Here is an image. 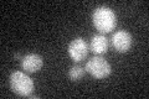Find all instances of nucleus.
Listing matches in <instances>:
<instances>
[{"label":"nucleus","instance_id":"f257e3e1","mask_svg":"<svg viewBox=\"0 0 149 99\" xmlns=\"http://www.w3.org/2000/svg\"><path fill=\"white\" fill-rule=\"evenodd\" d=\"M92 22L100 34H108L117 26V15L108 6H98L92 12Z\"/></svg>","mask_w":149,"mask_h":99},{"label":"nucleus","instance_id":"f03ea898","mask_svg":"<svg viewBox=\"0 0 149 99\" xmlns=\"http://www.w3.org/2000/svg\"><path fill=\"white\" fill-rule=\"evenodd\" d=\"M10 88L20 97H29L34 91V81L25 72L15 71L10 74Z\"/></svg>","mask_w":149,"mask_h":99},{"label":"nucleus","instance_id":"7ed1b4c3","mask_svg":"<svg viewBox=\"0 0 149 99\" xmlns=\"http://www.w3.org/2000/svg\"><path fill=\"white\" fill-rule=\"evenodd\" d=\"M85 69L96 79H103L111 74V64L100 56L88 60L85 66Z\"/></svg>","mask_w":149,"mask_h":99},{"label":"nucleus","instance_id":"20e7f679","mask_svg":"<svg viewBox=\"0 0 149 99\" xmlns=\"http://www.w3.org/2000/svg\"><path fill=\"white\" fill-rule=\"evenodd\" d=\"M67 52L74 62H82L88 55V45L82 37H76L70 42Z\"/></svg>","mask_w":149,"mask_h":99},{"label":"nucleus","instance_id":"39448f33","mask_svg":"<svg viewBox=\"0 0 149 99\" xmlns=\"http://www.w3.org/2000/svg\"><path fill=\"white\" fill-rule=\"evenodd\" d=\"M111 44L113 46V48L119 53H124L132 47L133 44V37L125 30H119L114 32L113 36L111 39Z\"/></svg>","mask_w":149,"mask_h":99},{"label":"nucleus","instance_id":"423d86ee","mask_svg":"<svg viewBox=\"0 0 149 99\" xmlns=\"http://www.w3.org/2000/svg\"><path fill=\"white\" fill-rule=\"evenodd\" d=\"M42 66L44 58L37 53H29L21 60V68L27 73H35L42 68Z\"/></svg>","mask_w":149,"mask_h":99},{"label":"nucleus","instance_id":"0eeeda50","mask_svg":"<svg viewBox=\"0 0 149 99\" xmlns=\"http://www.w3.org/2000/svg\"><path fill=\"white\" fill-rule=\"evenodd\" d=\"M108 39L102 35V34H98V35H95L91 37V42H90V48L93 53L96 55H104L108 50Z\"/></svg>","mask_w":149,"mask_h":99},{"label":"nucleus","instance_id":"6e6552de","mask_svg":"<svg viewBox=\"0 0 149 99\" xmlns=\"http://www.w3.org/2000/svg\"><path fill=\"white\" fill-rule=\"evenodd\" d=\"M85 72H86L85 67H82V66H80V64H76V66H72V67L68 69L67 76H68L70 81L78 82L83 76H85Z\"/></svg>","mask_w":149,"mask_h":99},{"label":"nucleus","instance_id":"1a4fd4ad","mask_svg":"<svg viewBox=\"0 0 149 99\" xmlns=\"http://www.w3.org/2000/svg\"><path fill=\"white\" fill-rule=\"evenodd\" d=\"M14 58H16V60H22V57H21L20 53H15V55H14Z\"/></svg>","mask_w":149,"mask_h":99}]
</instances>
